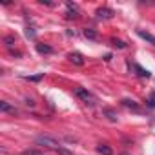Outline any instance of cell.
Listing matches in <instances>:
<instances>
[{
  "label": "cell",
  "mask_w": 155,
  "mask_h": 155,
  "mask_svg": "<svg viewBox=\"0 0 155 155\" xmlns=\"http://www.w3.org/2000/svg\"><path fill=\"white\" fill-rule=\"evenodd\" d=\"M75 95L79 97L82 102H86V104H90V106H93L95 102H97V99L88 91V90H84V88H77V91H75Z\"/></svg>",
  "instance_id": "6da1fadb"
},
{
  "label": "cell",
  "mask_w": 155,
  "mask_h": 155,
  "mask_svg": "<svg viewBox=\"0 0 155 155\" xmlns=\"http://www.w3.org/2000/svg\"><path fill=\"white\" fill-rule=\"evenodd\" d=\"M37 144H40V146H46V148H51V150H60V144L55 140V139H51V137H37Z\"/></svg>",
  "instance_id": "7a4b0ae2"
},
{
  "label": "cell",
  "mask_w": 155,
  "mask_h": 155,
  "mask_svg": "<svg viewBox=\"0 0 155 155\" xmlns=\"http://www.w3.org/2000/svg\"><path fill=\"white\" fill-rule=\"evenodd\" d=\"M115 13H113V9H110V8H101V9H97V17L99 18H111Z\"/></svg>",
  "instance_id": "3957f363"
},
{
  "label": "cell",
  "mask_w": 155,
  "mask_h": 155,
  "mask_svg": "<svg viewBox=\"0 0 155 155\" xmlns=\"http://www.w3.org/2000/svg\"><path fill=\"white\" fill-rule=\"evenodd\" d=\"M137 35H139L140 38H144L146 42H150V44L155 46V37H153L151 33H148V31H144V29H137Z\"/></svg>",
  "instance_id": "277c9868"
},
{
  "label": "cell",
  "mask_w": 155,
  "mask_h": 155,
  "mask_svg": "<svg viewBox=\"0 0 155 155\" xmlns=\"http://www.w3.org/2000/svg\"><path fill=\"white\" fill-rule=\"evenodd\" d=\"M66 6H68V15H66L68 18H77V17H79V8H77L75 4L68 2Z\"/></svg>",
  "instance_id": "5b68a950"
},
{
  "label": "cell",
  "mask_w": 155,
  "mask_h": 155,
  "mask_svg": "<svg viewBox=\"0 0 155 155\" xmlns=\"http://www.w3.org/2000/svg\"><path fill=\"white\" fill-rule=\"evenodd\" d=\"M68 58H69L73 64H77V66H82V64H84V57H82L81 53H69Z\"/></svg>",
  "instance_id": "8992f818"
},
{
  "label": "cell",
  "mask_w": 155,
  "mask_h": 155,
  "mask_svg": "<svg viewBox=\"0 0 155 155\" xmlns=\"http://www.w3.org/2000/svg\"><path fill=\"white\" fill-rule=\"evenodd\" d=\"M0 110H2V111H6V113H17V108L15 106H11L9 102H0Z\"/></svg>",
  "instance_id": "52a82bcc"
},
{
  "label": "cell",
  "mask_w": 155,
  "mask_h": 155,
  "mask_svg": "<svg viewBox=\"0 0 155 155\" xmlns=\"http://www.w3.org/2000/svg\"><path fill=\"white\" fill-rule=\"evenodd\" d=\"M97 151H99L101 155H113V150H111L110 146H106V144H99V146H97Z\"/></svg>",
  "instance_id": "ba28073f"
},
{
  "label": "cell",
  "mask_w": 155,
  "mask_h": 155,
  "mask_svg": "<svg viewBox=\"0 0 155 155\" xmlns=\"http://www.w3.org/2000/svg\"><path fill=\"white\" fill-rule=\"evenodd\" d=\"M84 37L90 38V40H95V38H97V31L91 29V28H86V29H84Z\"/></svg>",
  "instance_id": "9c48e42d"
},
{
  "label": "cell",
  "mask_w": 155,
  "mask_h": 155,
  "mask_svg": "<svg viewBox=\"0 0 155 155\" xmlns=\"http://www.w3.org/2000/svg\"><path fill=\"white\" fill-rule=\"evenodd\" d=\"M37 51H38V53H46V55H48V53H51L53 49H51L49 46H46V44H37Z\"/></svg>",
  "instance_id": "30bf717a"
},
{
  "label": "cell",
  "mask_w": 155,
  "mask_h": 155,
  "mask_svg": "<svg viewBox=\"0 0 155 155\" xmlns=\"http://www.w3.org/2000/svg\"><path fill=\"white\" fill-rule=\"evenodd\" d=\"M122 104H124L126 108H133V110H137V102H135V101H130V99H122Z\"/></svg>",
  "instance_id": "8fae6325"
},
{
  "label": "cell",
  "mask_w": 155,
  "mask_h": 155,
  "mask_svg": "<svg viewBox=\"0 0 155 155\" xmlns=\"http://www.w3.org/2000/svg\"><path fill=\"white\" fill-rule=\"evenodd\" d=\"M135 69L139 71V75H140V77H146V79H148V77H150V75H151V73H150L148 69H142L140 66H135Z\"/></svg>",
  "instance_id": "7c38bea8"
},
{
  "label": "cell",
  "mask_w": 155,
  "mask_h": 155,
  "mask_svg": "<svg viewBox=\"0 0 155 155\" xmlns=\"http://www.w3.org/2000/svg\"><path fill=\"white\" fill-rule=\"evenodd\" d=\"M146 104H148L150 108H155V91H153V93H151V95L148 97V101H146Z\"/></svg>",
  "instance_id": "4fadbf2b"
},
{
  "label": "cell",
  "mask_w": 155,
  "mask_h": 155,
  "mask_svg": "<svg viewBox=\"0 0 155 155\" xmlns=\"http://www.w3.org/2000/svg\"><path fill=\"white\" fill-rule=\"evenodd\" d=\"M42 77H44V75L40 73V75H35V77H24V79H26V81H31V82H37V81L42 79Z\"/></svg>",
  "instance_id": "5bb4252c"
},
{
  "label": "cell",
  "mask_w": 155,
  "mask_h": 155,
  "mask_svg": "<svg viewBox=\"0 0 155 155\" xmlns=\"http://www.w3.org/2000/svg\"><path fill=\"white\" fill-rule=\"evenodd\" d=\"M111 42H113V46H117V48H120V49H122V48H126V44H124L122 40H115V38H113Z\"/></svg>",
  "instance_id": "9a60e30c"
},
{
  "label": "cell",
  "mask_w": 155,
  "mask_h": 155,
  "mask_svg": "<svg viewBox=\"0 0 155 155\" xmlns=\"http://www.w3.org/2000/svg\"><path fill=\"white\" fill-rule=\"evenodd\" d=\"M106 115H108V119H110V120H113V122L117 120V117H115V113H113L111 110H106Z\"/></svg>",
  "instance_id": "2e32d148"
},
{
  "label": "cell",
  "mask_w": 155,
  "mask_h": 155,
  "mask_svg": "<svg viewBox=\"0 0 155 155\" xmlns=\"http://www.w3.org/2000/svg\"><path fill=\"white\" fill-rule=\"evenodd\" d=\"M22 155H42L40 151H37V150H26Z\"/></svg>",
  "instance_id": "e0dca14e"
},
{
  "label": "cell",
  "mask_w": 155,
  "mask_h": 155,
  "mask_svg": "<svg viewBox=\"0 0 155 155\" xmlns=\"http://www.w3.org/2000/svg\"><path fill=\"white\" fill-rule=\"evenodd\" d=\"M58 151V155H73L71 151H68V150H64V148H60V150H57Z\"/></svg>",
  "instance_id": "ac0fdd59"
},
{
  "label": "cell",
  "mask_w": 155,
  "mask_h": 155,
  "mask_svg": "<svg viewBox=\"0 0 155 155\" xmlns=\"http://www.w3.org/2000/svg\"><path fill=\"white\" fill-rule=\"evenodd\" d=\"M26 35L33 38V37H35V31H33V28H28V29H26Z\"/></svg>",
  "instance_id": "d6986e66"
},
{
  "label": "cell",
  "mask_w": 155,
  "mask_h": 155,
  "mask_svg": "<svg viewBox=\"0 0 155 155\" xmlns=\"http://www.w3.org/2000/svg\"><path fill=\"white\" fill-rule=\"evenodd\" d=\"M13 42H15V37H6V44L8 46H13Z\"/></svg>",
  "instance_id": "ffe728a7"
},
{
  "label": "cell",
  "mask_w": 155,
  "mask_h": 155,
  "mask_svg": "<svg viewBox=\"0 0 155 155\" xmlns=\"http://www.w3.org/2000/svg\"><path fill=\"white\" fill-rule=\"evenodd\" d=\"M122 155H130V153H122Z\"/></svg>",
  "instance_id": "44dd1931"
}]
</instances>
